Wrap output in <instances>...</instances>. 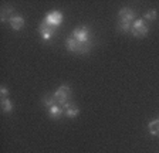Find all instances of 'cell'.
<instances>
[{"label":"cell","instance_id":"cell-12","mask_svg":"<svg viewBox=\"0 0 159 153\" xmlns=\"http://www.w3.org/2000/svg\"><path fill=\"white\" fill-rule=\"evenodd\" d=\"M41 102H43V105L47 108H51V107H54V105H57V101H56V98H54V95H44Z\"/></svg>","mask_w":159,"mask_h":153},{"label":"cell","instance_id":"cell-11","mask_svg":"<svg viewBox=\"0 0 159 153\" xmlns=\"http://www.w3.org/2000/svg\"><path fill=\"white\" fill-rule=\"evenodd\" d=\"M148 129H149V132L152 133V135L159 136V119L151 120V122H149V125H148Z\"/></svg>","mask_w":159,"mask_h":153},{"label":"cell","instance_id":"cell-1","mask_svg":"<svg viewBox=\"0 0 159 153\" xmlns=\"http://www.w3.org/2000/svg\"><path fill=\"white\" fill-rule=\"evenodd\" d=\"M67 50L75 54H87L91 48H93V41H87V43H80V41L74 40L73 37H68L66 40Z\"/></svg>","mask_w":159,"mask_h":153},{"label":"cell","instance_id":"cell-8","mask_svg":"<svg viewBox=\"0 0 159 153\" xmlns=\"http://www.w3.org/2000/svg\"><path fill=\"white\" fill-rule=\"evenodd\" d=\"M63 109H64V115L68 118H75V116H78V113H80L78 107H77L75 103H71V102H67L63 107Z\"/></svg>","mask_w":159,"mask_h":153},{"label":"cell","instance_id":"cell-2","mask_svg":"<svg viewBox=\"0 0 159 153\" xmlns=\"http://www.w3.org/2000/svg\"><path fill=\"white\" fill-rule=\"evenodd\" d=\"M71 92H73V91H71V87H70V85H66V84L61 85V87L53 94L54 98H56V101H57V105L64 107V105L68 102L70 97H71Z\"/></svg>","mask_w":159,"mask_h":153},{"label":"cell","instance_id":"cell-10","mask_svg":"<svg viewBox=\"0 0 159 153\" xmlns=\"http://www.w3.org/2000/svg\"><path fill=\"white\" fill-rule=\"evenodd\" d=\"M63 113H64V109H63V107H60V105H54V107L48 108V115L53 118V119H58Z\"/></svg>","mask_w":159,"mask_h":153},{"label":"cell","instance_id":"cell-14","mask_svg":"<svg viewBox=\"0 0 159 153\" xmlns=\"http://www.w3.org/2000/svg\"><path fill=\"white\" fill-rule=\"evenodd\" d=\"M131 27H132V24L129 23V21H118V28L119 31H122V33H129L131 31Z\"/></svg>","mask_w":159,"mask_h":153},{"label":"cell","instance_id":"cell-3","mask_svg":"<svg viewBox=\"0 0 159 153\" xmlns=\"http://www.w3.org/2000/svg\"><path fill=\"white\" fill-rule=\"evenodd\" d=\"M149 31V27L146 26L145 20L143 19H138L132 23V27H131V34L134 37H138V38H142L148 34Z\"/></svg>","mask_w":159,"mask_h":153},{"label":"cell","instance_id":"cell-7","mask_svg":"<svg viewBox=\"0 0 159 153\" xmlns=\"http://www.w3.org/2000/svg\"><path fill=\"white\" fill-rule=\"evenodd\" d=\"M118 17L121 21H135V13H134V10H131L129 7H124V9H121V10L118 11Z\"/></svg>","mask_w":159,"mask_h":153},{"label":"cell","instance_id":"cell-4","mask_svg":"<svg viewBox=\"0 0 159 153\" xmlns=\"http://www.w3.org/2000/svg\"><path fill=\"white\" fill-rule=\"evenodd\" d=\"M43 21H44V23H47L48 26L57 28L60 24L63 23V13H61V11H58V10H54V11H51V13L47 14L46 19H44Z\"/></svg>","mask_w":159,"mask_h":153},{"label":"cell","instance_id":"cell-6","mask_svg":"<svg viewBox=\"0 0 159 153\" xmlns=\"http://www.w3.org/2000/svg\"><path fill=\"white\" fill-rule=\"evenodd\" d=\"M39 33H40V36H41L43 40L48 41L54 37V34H56V28L51 27V26H48V24L44 23V21H41L40 26H39Z\"/></svg>","mask_w":159,"mask_h":153},{"label":"cell","instance_id":"cell-16","mask_svg":"<svg viewBox=\"0 0 159 153\" xmlns=\"http://www.w3.org/2000/svg\"><path fill=\"white\" fill-rule=\"evenodd\" d=\"M156 16H158L156 10H149V11H146V13L143 14V17H145V20H151V21L155 20Z\"/></svg>","mask_w":159,"mask_h":153},{"label":"cell","instance_id":"cell-15","mask_svg":"<svg viewBox=\"0 0 159 153\" xmlns=\"http://www.w3.org/2000/svg\"><path fill=\"white\" fill-rule=\"evenodd\" d=\"M11 16H13V9L11 7H4L3 11H2V21H9Z\"/></svg>","mask_w":159,"mask_h":153},{"label":"cell","instance_id":"cell-17","mask_svg":"<svg viewBox=\"0 0 159 153\" xmlns=\"http://www.w3.org/2000/svg\"><path fill=\"white\" fill-rule=\"evenodd\" d=\"M0 95H2V98H9V90L6 87H2L0 88Z\"/></svg>","mask_w":159,"mask_h":153},{"label":"cell","instance_id":"cell-5","mask_svg":"<svg viewBox=\"0 0 159 153\" xmlns=\"http://www.w3.org/2000/svg\"><path fill=\"white\" fill-rule=\"evenodd\" d=\"M71 37H73L74 40L80 41V43H87V41H91L89 40V30L87 28V27H77L75 30L73 31V34H71Z\"/></svg>","mask_w":159,"mask_h":153},{"label":"cell","instance_id":"cell-13","mask_svg":"<svg viewBox=\"0 0 159 153\" xmlns=\"http://www.w3.org/2000/svg\"><path fill=\"white\" fill-rule=\"evenodd\" d=\"M2 111L3 112H11L13 111V103H11V101L9 99V98H2Z\"/></svg>","mask_w":159,"mask_h":153},{"label":"cell","instance_id":"cell-9","mask_svg":"<svg viewBox=\"0 0 159 153\" xmlns=\"http://www.w3.org/2000/svg\"><path fill=\"white\" fill-rule=\"evenodd\" d=\"M9 23H10V26H11L13 30H20V28L24 26V19L21 16H19V14H16V16L10 17Z\"/></svg>","mask_w":159,"mask_h":153}]
</instances>
